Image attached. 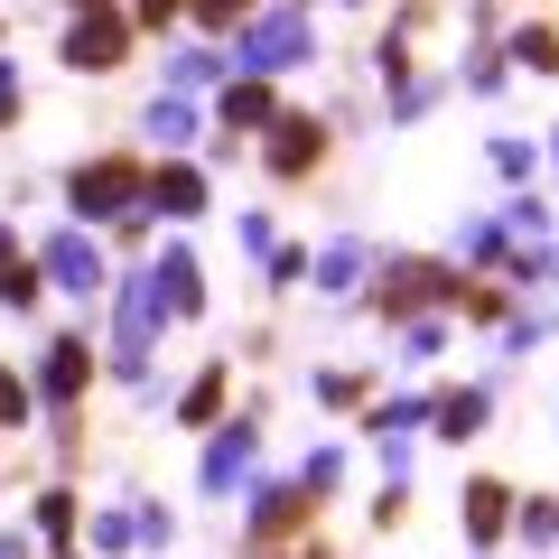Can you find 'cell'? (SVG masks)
I'll return each instance as SVG.
<instances>
[{
    "label": "cell",
    "mask_w": 559,
    "mask_h": 559,
    "mask_svg": "<svg viewBox=\"0 0 559 559\" xmlns=\"http://www.w3.org/2000/svg\"><path fill=\"white\" fill-rule=\"evenodd\" d=\"M373 66H382V84L401 94V84H411V28H392V38L373 47Z\"/></svg>",
    "instance_id": "cell-28"
},
{
    "label": "cell",
    "mask_w": 559,
    "mask_h": 559,
    "mask_svg": "<svg viewBox=\"0 0 559 559\" xmlns=\"http://www.w3.org/2000/svg\"><path fill=\"white\" fill-rule=\"evenodd\" d=\"M159 318H168V308H159V289H150V271H131V280H121V318H112V373H121V382L150 373Z\"/></svg>",
    "instance_id": "cell-5"
},
{
    "label": "cell",
    "mask_w": 559,
    "mask_h": 559,
    "mask_svg": "<svg viewBox=\"0 0 559 559\" xmlns=\"http://www.w3.org/2000/svg\"><path fill=\"white\" fill-rule=\"evenodd\" d=\"M66 10H112V0H66Z\"/></svg>",
    "instance_id": "cell-41"
},
{
    "label": "cell",
    "mask_w": 559,
    "mask_h": 559,
    "mask_svg": "<svg viewBox=\"0 0 559 559\" xmlns=\"http://www.w3.org/2000/svg\"><path fill=\"white\" fill-rule=\"evenodd\" d=\"M261 168H271L280 187L318 178V168H326V121L318 112H280L271 131H261Z\"/></svg>",
    "instance_id": "cell-6"
},
{
    "label": "cell",
    "mask_w": 559,
    "mask_h": 559,
    "mask_svg": "<svg viewBox=\"0 0 559 559\" xmlns=\"http://www.w3.org/2000/svg\"><path fill=\"white\" fill-rule=\"evenodd\" d=\"M20 121V75H10V57H0V131Z\"/></svg>",
    "instance_id": "cell-38"
},
{
    "label": "cell",
    "mask_w": 559,
    "mask_h": 559,
    "mask_svg": "<svg viewBox=\"0 0 559 559\" xmlns=\"http://www.w3.org/2000/svg\"><path fill=\"white\" fill-rule=\"evenodd\" d=\"M224 392H234V373H224V364H205V373L178 392V429H215V419H224Z\"/></svg>",
    "instance_id": "cell-18"
},
{
    "label": "cell",
    "mask_w": 559,
    "mask_h": 559,
    "mask_svg": "<svg viewBox=\"0 0 559 559\" xmlns=\"http://www.w3.org/2000/svg\"><path fill=\"white\" fill-rule=\"evenodd\" d=\"M513 66H532V75H559V28L550 20H532V28H513V47H503Z\"/></svg>",
    "instance_id": "cell-22"
},
{
    "label": "cell",
    "mask_w": 559,
    "mask_h": 559,
    "mask_svg": "<svg viewBox=\"0 0 559 559\" xmlns=\"http://www.w3.org/2000/svg\"><path fill=\"white\" fill-rule=\"evenodd\" d=\"M299 485H308V495H336V485H345V448H318V457L299 466Z\"/></svg>",
    "instance_id": "cell-29"
},
{
    "label": "cell",
    "mask_w": 559,
    "mask_h": 559,
    "mask_svg": "<svg viewBox=\"0 0 559 559\" xmlns=\"http://www.w3.org/2000/svg\"><path fill=\"white\" fill-rule=\"evenodd\" d=\"M94 392V336H57L38 364V401H57V411H75V401Z\"/></svg>",
    "instance_id": "cell-11"
},
{
    "label": "cell",
    "mask_w": 559,
    "mask_h": 559,
    "mask_svg": "<svg viewBox=\"0 0 559 559\" xmlns=\"http://www.w3.org/2000/svg\"><path fill=\"white\" fill-rule=\"evenodd\" d=\"M121 20H131V28H178V20H187V0H131Z\"/></svg>",
    "instance_id": "cell-32"
},
{
    "label": "cell",
    "mask_w": 559,
    "mask_h": 559,
    "mask_svg": "<svg viewBox=\"0 0 559 559\" xmlns=\"http://www.w3.org/2000/svg\"><path fill=\"white\" fill-rule=\"evenodd\" d=\"M140 131H150V140H159V150H168V159H178L187 140H197V103H187V94H159V103H150V112H140Z\"/></svg>",
    "instance_id": "cell-19"
},
{
    "label": "cell",
    "mask_w": 559,
    "mask_h": 559,
    "mask_svg": "<svg viewBox=\"0 0 559 559\" xmlns=\"http://www.w3.org/2000/svg\"><path fill=\"white\" fill-rule=\"evenodd\" d=\"M457 522H466V540H503V532H513V485H503V476H466Z\"/></svg>",
    "instance_id": "cell-14"
},
{
    "label": "cell",
    "mask_w": 559,
    "mask_h": 559,
    "mask_svg": "<svg viewBox=\"0 0 559 559\" xmlns=\"http://www.w3.org/2000/svg\"><path fill=\"white\" fill-rule=\"evenodd\" d=\"M485 419H495V401H485L476 382H466V392H439V401H429V429H439V439H476Z\"/></svg>",
    "instance_id": "cell-17"
},
{
    "label": "cell",
    "mask_w": 559,
    "mask_h": 559,
    "mask_svg": "<svg viewBox=\"0 0 559 559\" xmlns=\"http://www.w3.org/2000/svg\"><path fill=\"white\" fill-rule=\"evenodd\" d=\"M289 66H308V20L299 10H252V20L234 28V47H224V75H289Z\"/></svg>",
    "instance_id": "cell-2"
},
{
    "label": "cell",
    "mask_w": 559,
    "mask_h": 559,
    "mask_svg": "<svg viewBox=\"0 0 559 559\" xmlns=\"http://www.w3.org/2000/svg\"><path fill=\"white\" fill-rule=\"evenodd\" d=\"M38 299H47V280H38V261L20 252V261H10V271H0V308H20V318H28V308H38Z\"/></svg>",
    "instance_id": "cell-25"
},
{
    "label": "cell",
    "mask_w": 559,
    "mask_h": 559,
    "mask_svg": "<svg viewBox=\"0 0 559 559\" xmlns=\"http://www.w3.org/2000/svg\"><path fill=\"white\" fill-rule=\"evenodd\" d=\"M150 289H159V308H168V318H205V261L197 252H187V242H168V252L159 261H150Z\"/></svg>",
    "instance_id": "cell-10"
},
{
    "label": "cell",
    "mask_w": 559,
    "mask_h": 559,
    "mask_svg": "<svg viewBox=\"0 0 559 559\" xmlns=\"http://www.w3.org/2000/svg\"><path fill=\"white\" fill-rule=\"evenodd\" d=\"M28 411H38V392H28V382L0 364V429H28Z\"/></svg>",
    "instance_id": "cell-27"
},
{
    "label": "cell",
    "mask_w": 559,
    "mask_h": 559,
    "mask_svg": "<svg viewBox=\"0 0 559 559\" xmlns=\"http://www.w3.org/2000/svg\"><path fill=\"white\" fill-rule=\"evenodd\" d=\"M38 540H47V550H75V540H84V513H75L66 485H47V495H38Z\"/></svg>",
    "instance_id": "cell-20"
},
{
    "label": "cell",
    "mask_w": 559,
    "mask_h": 559,
    "mask_svg": "<svg viewBox=\"0 0 559 559\" xmlns=\"http://www.w3.org/2000/svg\"><path fill=\"white\" fill-rule=\"evenodd\" d=\"M495 168L503 178H532V140H495Z\"/></svg>",
    "instance_id": "cell-37"
},
{
    "label": "cell",
    "mask_w": 559,
    "mask_h": 559,
    "mask_svg": "<svg viewBox=\"0 0 559 559\" xmlns=\"http://www.w3.org/2000/svg\"><path fill=\"white\" fill-rule=\"evenodd\" d=\"M457 261H429V252H401V261H382V271H373V308H382V318H401V326H411V318H429V308H448V299H457Z\"/></svg>",
    "instance_id": "cell-3"
},
{
    "label": "cell",
    "mask_w": 559,
    "mask_h": 559,
    "mask_svg": "<svg viewBox=\"0 0 559 559\" xmlns=\"http://www.w3.org/2000/svg\"><path fill=\"white\" fill-rule=\"evenodd\" d=\"M215 75H224V47H178V66H168V94H205Z\"/></svg>",
    "instance_id": "cell-23"
},
{
    "label": "cell",
    "mask_w": 559,
    "mask_h": 559,
    "mask_svg": "<svg viewBox=\"0 0 559 559\" xmlns=\"http://www.w3.org/2000/svg\"><path fill=\"white\" fill-rule=\"evenodd\" d=\"M513 532L532 540V550H550V540H559V503H550V495H532V503L513 495Z\"/></svg>",
    "instance_id": "cell-24"
},
{
    "label": "cell",
    "mask_w": 559,
    "mask_h": 559,
    "mask_svg": "<svg viewBox=\"0 0 559 559\" xmlns=\"http://www.w3.org/2000/svg\"><path fill=\"white\" fill-rule=\"evenodd\" d=\"M308 559H326V550H308Z\"/></svg>",
    "instance_id": "cell-44"
},
{
    "label": "cell",
    "mask_w": 559,
    "mask_h": 559,
    "mask_svg": "<svg viewBox=\"0 0 559 559\" xmlns=\"http://www.w3.org/2000/svg\"><path fill=\"white\" fill-rule=\"evenodd\" d=\"M271 280H280V289H299V280H308V252H289V242H271Z\"/></svg>",
    "instance_id": "cell-36"
},
{
    "label": "cell",
    "mask_w": 559,
    "mask_h": 559,
    "mask_svg": "<svg viewBox=\"0 0 559 559\" xmlns=\"http://www.w3.org/2000/svg\"><path fill=\"white\" fill-rule=\"evenodd\" d=\"M75 75H112L121 57H131V20L121 10H75V28H66V47H57Z\"/></svg>",
    "instance_id": "cell-8"
},
{
    "label": "cell",
    "mask_w": 559,
    "mask_h": 559,
    "mask_svg": "<svg viewBox=\"0 0 559 559\" xmlns=\"http://www.w3.org/2000/svg\"><path fill=\"white\" fill-rule=\"evenodd\" d=\"M261 466V419H215V448H205V495H234L242 476Z\"/></svg>",
    "instance_id": "cell-9"
},
{
    "label": "cell",
    "mask_w": 559,
    "mask_h": 559,
    "mask_svg": "<svg viewBox=\"0 0 559 559\" xmlns=\"http://www.w3.org/2000/svg\"><path fill=\"white\" fill-rule=\"evenodd\" d=\"M466 84H476V94H503V57H495V47H476V57H466Z\"/></svg>",
    "instance_id": "cell-33"
},
{
    "label": "cell",
    "mask_w": 559,
    "mask_h": 559,
    "mask_svg": "<svg viewBox=\"0 0 559 559\" xmlns=\"http://www.w3.org/2000/svg\"><path fill=\"white\" fill-rule=\"evenodd\" d=\"M439 345H448V326H439V318H411V355H401V364H429Z\"/></svg>",
    "instance_id": "cell-34"
},
{
    "label": "cell",
    "mask_w": 559,
    "mask_h": 559,
    "mask_svg": "<svg viewBox=\"0 0 559 559\" xmlns=\"http://www.w3.org/2000/svg\"><path fill=\"white\" fill-rule=\"evenodd\" d=\"M28 261H38V280H47V289H66V299H103V289H112V261H103V242L84 234V224L47 234Z\"/></svg>",
    "instance_id": "cell-4"
},
{
    "label": "cell",
    "mask_w": 559,
    "mask_h": 559,
    "mask_svg": "<svg viewBox=\"0 0 559 559\" xmlns=\"http://www.w3.org/2000/svg\"><path fill=\"white\" fill-rule=\"evenodd\" d=\"M261 559H308V550H261Z\"/></svg>",
    "instance_id": "cell-42"
},
{
    "label": "cell",
    "mask_w": 559,
    "mask_h": 559,
    "mask_svg": "<svg viewBox=\"0 0 559 559\" xmlns=\"http://www.w3.org/2000/svg\"><path fill=\"white\" fill-rule=\"evenodd\" d=\"M318 401H336V411H364V401H373V382H364V373H318Z\"/></svg>",
    "instance_id": "cell-30"
},
{
    "label": "cell",
    "mask_w": 559,
    "mask_h": 559,
    "mask_svg": "<svg viewBox=\"0 0 559 559\" xmlns=\"http://www.w3.org/2000/svg\"><path fill=\"white\" fill-rule=\"evenodd\" d=\"M448 308H457L466 326H495L503 308H513V289H503V280H457V299H448Z\"/></svg>",
    "instance_id": "cell-21"
},
{
    "label": "cell",
    "mask_w": 559,
    "mask_h": 559,
    "mask_svg": "<svg viewBox=\"0 0 559 559\" xmlns=\"http://www.w3.org/2000/svg\"><path fill=\"white\" fill-rule=\"evenodd\" d=\"M550 159H559V131H550Z\"/></svg>",
    "instance_id": "cell-43"
},
{
    "label": "cell",
    "mask_w": 559,
    "mask_h": 559,
    "mask_svg": "<svg viewBox=\"0 0 559 559\" xmlns=\"http://www.w3.org/2000/svg\"><path fill=\"white\" fill-rule=\"evenodd\" d=\"M234 242H242L252 261H271V242H280V234H271V215H242V224H234Z\"/></svg>",
    "instance_id": "cell-35"
},
{
    "label": "cell",
    "mask_w": 559,
    "mask_h": 559,
    "mask_svg": "<svg viewBox=\"0 0 559 559\" xmlns=\"http://www.w3.org/2000/svg\"><path fill=\"white\" fill-rule=\"evenodd\" d=\"M140 187H150V168H140L131 150H103V159H84L75 178H66V205H75V224L94 234V224L140 215Z\"/></svg>",
    "instance_id": "cell-1"
},
{
    "label": "cell",
    "mask_w": 559,
    "mask_h": 559,
    "mask_svg": "<svg viewBox=\"0 0 559 559\" xmlns=\"http://www.w3.org/2000/svg\"><path fill=\"white\" fill-rule=\"evenodd\" d=\"M10 261H20V234H10V224H0V271H10Z\"/></svg>",
    "instance_id": "cell-39"
},
{
    "label": "cell",
    "mask_w": 559,
    "mask_h": 559,
    "mask_svg": "<svg viewBox=\"0 0 559 559\" xmlns=\"http://www.w3.org/2000/svg\"><path fill=\"white\" fill-rule=\"evenodd\" d=\"M252 10H261V0H187V20H197V28H215V38H234V28L252 20Z\"/></svg>",
    "instance_id": "cell-26"
},
{
    "label": "cell",
    "mask_w": 559,
    "mask_h": 559,
    "mask_svg": "<svg viewBox=\"0 0 559 559\" xmlns=\"http://www.w3.org/2000/svg\"><path fill=\"white\" fill-rule=\"evenodd\" d=\"M0 559H38V550H28V540H20V532H10V540H0Z\"/></svg>",
    "instance_id": "cell-40"
},
{
    "label": "cell",
    "mask_w": 559,
    "mask_h": 559,
    "mask_svg": "<svg viewBox=\"0 0 559 559\" xmlns=\"http://www.w3.org/2000/svg\"><path fill=\"white\" fill-rule=\"evenodd\" d=\"M308 271H318V289H326V299H345V289H364L373 252H364V242L345 234V242H326V252H308Z\"/></svg>",
    "instance_id": "cell-16"
},
{
    "label": "cell",
    "mask_w": 559,
    "mask_h": 559,
    "mask_svg": "<svg viewBox=\"0 0 559 559\" xmlns=\"http://www.w3.org/2000/svg\"><path fill=\"white\" fill-rule=\"evenodd\" d=\"M140 540V513H94V550H131Z\"/></svg>",
    "instance_id": "cell-31"
},
{
    "label": "cell",
    "mask_w": 559,
    "mask_h": 559,
    "mask_svg": "<svg viewBox=\"0 0 559 559\" xmlns=\"http://www.w3.org/2000/svg\"><path fill=\"white\" fill-rule=\"evenodd\" d=\"M271 121H280V103H271V84H261V75H234V84H224V140L271 131Z\"/></svg>",
    "instance_id": "cell-15"
},
{
    "label": "cell",
    "mask_w": 559,
    "mask_h": 559,
    "mask_svg": "<svg viewBox=\"0 0 559 559\" xmlns=\"http://www.w3.org/2000/svg\"><path fill=\"white\" fill-rule=\"evenodd\" d=\"M140 205L168 215V224L205 215V168H197V159H159V168H150V187H140Z\"/></svg>",
    "instance_id": "cell-12"
},
{
    "label": "cell",
    "mask_w": 559,
    "mask_h": 559,
    "mask_svg": "<svg viewBox=\"0 0 559 559\" xmlns=\"http://www.w3.org/2000/svg\"><path fill=\"white\" fill-rule=\"evenodd\" d=\"M419 419H429V401H364V429H373V448H382V466H411V439H419Z\"/></svg>",
    "instance_id": "cell-13"
},
{
    "label": "cell",
    "mask_w": 559,
    "mask_h": 559,
    "mask_svg": "<svg viewBox=\"0 0 559 559\" xmlns=\"http://www.w3.org/2000/svg\"><path fill=\"white\" fill-rule=\"evenodd\" d=\"M318 532V495L308 485H261L252 495V550H299Z\"/></svg>",
    "instance_id": "cell-7"
}]
</instances>
